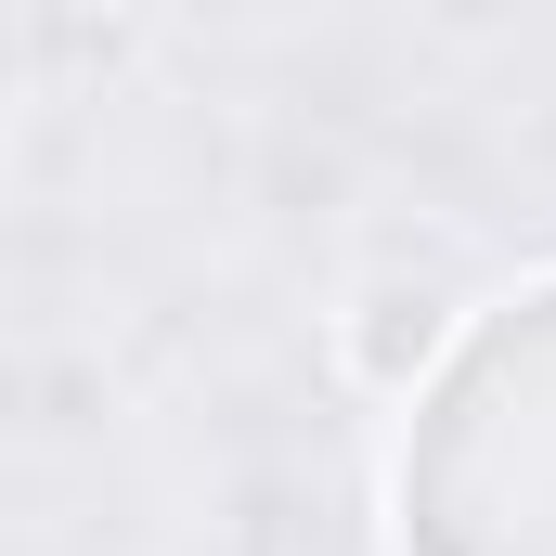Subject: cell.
<instances>
[{
  "instance_id": "cell-1",
  "label": "cell",
  "mask_w": 556,
  "mask_h": 556,
  "mask_svg": "<svg viewBox=\"0 0 556 556\" xmlns=\"http://www.w3.org/2000/svg\"><path fill=\"white\" fill-rule=\"evenodd\" d=\"M402 556H556V285L492 311L402 453Z\"/></svg>"
}]
</instances>
